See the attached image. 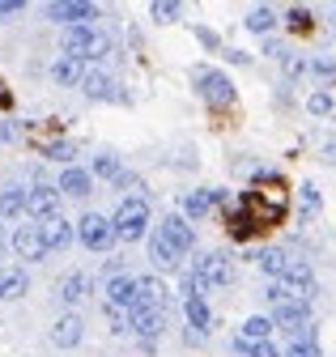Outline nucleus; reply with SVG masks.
<instances>
[{
    "instance_id": "f257e3e1",
    "label": "nucleus",
    "mask_w": 336,
    "mask_h": 357,
    "mask_svg": "<svg viewBox=\"0 0 336 357\" xmlns=\"http://www.w3.org/2000/svg\"><path fill=\"white\" fill-rule=\"evenodd\" d=\"M243 204H247L251 217L260 221V230H273V226H281V221H285L289 196H285V183H281L277 174L260 170V183L251 188V192H243Z\"/></svg>"
},
{
    "instance_id": "f03ea898",
    "label": "nucleus",
    "mask_w": 336,
    "mask_h": 357,
    "mask_svg": "<svg viewBox=\"0 0 336 357\" xmlns=\"http://www.w3.org/2000/svg\"><path fill=\"white\" fill-rule=\"evenodd\" d=\"M64 52L68 56H81V60H111L115 52H111V43H107V34L94 26V22H77V26H64Z\"/></svg>"
},
{
    "instance_id": "7ed1b4c3",
    "label": "nucleus",
    "mask_w": 336,
    "mask_h": 357,
    "mask_svg": "<svg viewBox=\"0 0 336 357\" xmlns=\"http://www.w3.org/2000/svg\"><path fill=\"white\" fill-rule=\"evenodd\" d=\"M111 226L119 243H141L149 234V200H119Z\"/></svg>"
},
{
    "instance_id": "20e7f679",
    "label": "nucleus",
    "mask_w": 336,
    "mask_h": 357,
    "mask_svg": "<svg viewBox=\"0 0 336 357\" xmlns=\"http://www.w3.org/2000/svg\"><path fill=\"white\" fill-rule=\"evenodd\" d=\"M192 85L200 89V98L208 107H234V85H230L226 73H217V68H192Z\"/></svg>"
},
{
    "instance_id": "39448f33",
    "label": "nucleus",
    "mask_w": 336,
    "mask_h": 357,
    "mask_svg": "<svg viewBox=\"0 0 336 357\" xmlns=\"http://www.w3.org/2000/svg\"><path fill=\"white\" fill-rule=\"evenodd\" d=\"M77 238H81L86 251H107L115 243V226H111L107 217H98V213H86V217L77 221Z\"/></svg>"
},
{
    "instance_id": "423d86ee",
    "label": "nucleus",
    "mask_w": 336,
    "mask_h": 357,
    "mask_svg": "<svg viewBox=\"0 0 336 357\" xmlns=\"http://www.w3.org/2000/svg\"><path fill=\"white\" fill-rule=\"evenodd\" d=\"M9 247H13V255H17V259H26V264H43V259H47V251H52V247H47V238H43V226H17Z\"/></svg>"
},
{
    "instance_id": "0eeeda50",
    "label": "nucleus",
    "mask_w": 336,
    "mask_h": 357,
    "mask_svg": "<svg viewBox=\"0 0 336 357\" xmlns=\"http://www.w3.org/2000/svg\"><path fill=\"white\" fill-rule=\"evenodd\" d=\"M196 273H200V281H204L208 289H226V285L234 281V264H230V255H222V251H208V255L196 259Z\"/></svg>"
},
{
    "instance_id": "6e6552de",
    "label": "nucleus",
    "mask_w": 336,
    "mask_h": 357,
    "mask_svg": "<svg viewBox=\"0 0 336 357\" xmlns=\"http://www.w3.org/2000/svg\"><path fill=\"white\" fill-rule=\"evenodd\" d=\"M281 281H285L289 298L315 302V294H319V285H315V273H311V264H307V259H293V264H289V273H285Z\"/></svg>"
},
{
    "instance_id": "1a4fd4ad",
    "label": "nucleus",
    "mask_w": 336,
    "mask_h": 357,
    "mask_svg": "<svg viewBox=\"0 0 336 357\" xmlns=\"http://www.w3.org/2000/svg\"><path fill=\"white\" fill-rule=\"evenodd\" d=\"M81 94L86 98H94V102H123V94H119V85L98 68V64H90V73H86V81H81Z\"/></svg>"
},
{
    "instance_id": "9d476101",
    "label": "nucleus",
    "mask_w": 336,
    "mask_h": 357,
    "mask_svg": "<svg viewBox=\"0 0 336 357\" xmlns=\"http://www.w3.org/2000/svg\"><path fill=\"white\" fill-rule=\"evenodd\" d=\"M26 213H34V217H56L60 213V188H52V183H34V188H26Z\"/></svg>"
},
{
    "instance_id": "9b49d317",
    "label": "nucleus",
    "mask_w": 336,
    "mask_h": 357,
    "mask_svg": "<svg viewBox=\"0 0 336 357\" xmlns=\"http://www.w3.org/2000/svg\"><path fill=\"white\" fill-rule=\"evenodd\" d=\"M226 230H230V238H238V243H247V238H256L260 234V221L247 213V204L238 200V204H230L226 208Z\"/></svg>"
},
{
    "instance_id": "f8f14e48",
    "label": "nucleus",
    "mask_w": 336,
    "mask_h": 357,
    "mask_svg": "<svg viewBox=\"0 0 336 357\" xmlns=\"http://www.w3.org/2000/svg\"><path fill=\"white\" fill-rule=\"evenodd\" d=\"M132 310H166V285L158 277H137V302ZM128 310V315H132Z\"/></svg>"
},
{
    "instance_id": "ddd939ff",
    "label": "nucleus",
    "mask_w": 336,
    "mask_h": 357,
    "mask_svg": "<svg viewBox=\"0 0 336 357\" xmlns=\"http://www.w3.org/2000/svg\"><path fill=\"white\" fill-rule=\"evenodd\" d=\"M52 22H64V26L94 22V0H52Z\"/></svg>"
},
{
    "instance_id": "4468645a",
    "label": "nucleus",
    "mask_w": 336,
    "mask_h": 357,
    "mask_svg": "<svg viewBox=\"0 0 336 357\" xmlns=\"http://www.w3.org/2000/svg\"><path fill=\"white\" fill-rule=\"evenodd\" d=\"M81 336H86V324H81V315H60L52 324V344L56 349H77Z\"/></svg>"
},
{
    "instance_id": "2eb2a0df",
    "label": "nucleus",
    "mask_w": 336,
    "mask_h": 357,
    "mask_svg": "<svg viewBox=\"0 0 336 357\" xmlns=\"http://www.w3.org/2000/svg\"><path fill=\"white\" fill-rule=\"evenodd\" d=\"M158 230H162L166 238L175 243V251H179V255H188V251L196 247V234H192V226H188V221H183L179 213H171V217H162V226H158Z\"/></svg>"
},
{
    "instance_id": "dca6fc26",
    "label": "nucleus",
    "mask_w": 336,
    "mask_h": 357,
    "mask_svg": "<svg viewBox=\"0 0 336 357\" xmlns=\"http://www.w3.org/2000/svg\"><path fill=\"white\" fill-rule=\"evenodd\" d=\"M132 332H137L145 344H153V340L166 332V310H132Z\"/></svg>"
},
{
    "instance_id": "f3484780",
    "label": "nucleus",
    "mask_w": 336,
    "mask_h": 357,
    "mask_svg": "<svg viewBox=\"0 0 336 357\" xmlns=\"http://www.w3.org/2000/svg\"><path fill=\"white\" fill-rule=\"evenodd\" d=\"M86 73H90V60H81V56H60L56 64H52V77L60 81V85H81L86 81Z\"/></svg>"
},
{
    "instance_id": "a211bd4d",
    "label": "nucleus",
    "mask_w": 336,
    "mask_h": 357,
    "mask_svg": "<svg viewBox=\"0 0 336 357\" xmlns=\"http://www.w3.org/2000/svg\"><path fill=\"white\" fill-rule=\"evenodd\" d=\"M132 302H137V277H111L107 281V306L132 310Z\"/></svg>"
},
{
    "instance_id": "6ab92c4d",
    "label": "nucleus",
    "mask_w": 336,
    "mask_h": 357,
    "mask_svg": "<svg viewBox=\"0 0 336 357\" xmlns=\"http://www.w3.org/2000/svg\"><path fill=\"white\" fill-rule=\"evenodd\" d=\"M256 264H260V273H264V277L281 281V277L289 273V264H293V255H289V251H281V247H264V251L256 255Z\"/></svg>"
},
{
    "instance_id": "aec40b11",
    "label": "nucleus",
    "mask_w": 336,
    "mask_h": 357,
    "mask_svg": "<svg viewBox=\"0 0 336 357\" xmlns=\"http://www.w3.org/2000/svg\"><path fill=\"white\" fill-rule=\"evenodd\" d=\"M56 298H60L64 306L86 302V298H90V277H86V273H68V277L56 285Z\"/></svg>"
},
{
    "instance_id": "412c9836",
    "label": "nucleus",
    "mask_w": 336,
    "mask_h": 357,
    "mask_svg": "<svg viewBox=\"0 0 336 357\" xmlns=\"http://www.w3.org/2000/svg\"><path fill=\"white\" fill-rule=\"evenodd\" d=\"M149 259H153V268H162V273H171V268H179V251H175V243L166 238L162 230L149 238Z\"/></svg>"
},
{
    "instance_id": "4be33fe9",
    "label": "nucleus",
    "mask_w": 336,
    "mask_h": 357,
    "mask_svg": "<svg viewBox=\"0 0 336 357\" xmlns=\"http://www.w3.org/2000/svg\"><path fill=\"white\" fill-rule=\"evenodd\" d=\"M60 192H64V196H77V200L90 196V192H94V174L81 170V166H68V170L60 174Z\"/></svg>"
},
{
    "instance_id": "5701e85b",
    "label": "nucleus",
    "mask_w": 336,
    "mask_h": 357,
    "mask_svg": "<svg viewBox=\"0 0 336 357\" xmlns=\"http://www.w3.org/2000/svg\"><path fill=\"white\" fill-rule=\"evenodd\" d=\"M30 289V277L22 268H0V302H17Z\"/></svg>"
},
{
    "instance_id": "b1692460",
    "label": "nucleus",
    "mask_w": 336,
    "mask_h": 357,
    "mask_svg": "<svg viewBox=\"0 0 336 357\" xmlns=\"http://www.w3.org/2000/svg\"><path fill=\"white\" fill-rule=\"evenodd\" d=\"M72 234H77V230L68 226V217H60V213L43 221V238H47V247H52V251H64V247L72 243Z\"/></svg>"
},
{
    "instance_id": "393cba45",
    "label": "nucleus",
    "mask_w": 336,
    "mask_h": 357,
    "mask_svg": "<svg viewBox=\"0 0 336 357\" xmlns=\"http://www.w3.org/2000/svg\"><path fill=\"white\" fill-rule=\"evenodd\" d=\"M183 315H188V328H200V332L213 328V310H208L204 298H183Z\"/></svg>"
},
{
    "instance_id": "a878e982",
    "label": "nucleus",
    "mask_w": 336,
    "mask_h": 357,
    "mask_svg": "<svg viewBox=\"0 0 336 357\" xmlns=\"http://www.w3.org/2000/svg\"><path fill=\"white\" fill-rule=\"evenodd\" d=\"M273 319L268 315H251V319H243V328H238V340H247V344H256V340H268L273 336Z\"/></svg>"
},
{
    "instance_id": "bb28decb",
    "label": "nucleus",
    "mask_w": 336,
    "mask_h": 357,
    "mask_svg": "<svg viewBox=\"0 0 336 357\" xmlns=\"http://www.w3.org/2000/svg\"><path fill=\"white\" fill-rule=\"evenodd\" d=\"M213 204H217V200H213V188H200V192H188V196H183V213H188V217H204Z\"/></svg>"
},
{
    "instance_id": "cd10ccee",
    "label": "nucleus",
    "mask_w": 336,
    "mask_h": 357,
    "mask_svg": "<svg viewBox=\"0 0 336 357\" xmlns=\"http://www.w3.org/2000/svg\"><path fill=\"white\" fill-rule=\"evenodd\" d=\"M26 213V188H5L0 192V217H22Z\"/></svg>"
},
{
    "instance_id": "c85d7f7f",
    "label": "nucleus",
    "mask_w": 336,
    "mask_h": 357,
    "mask_svg": "<svg viewBox=\"0 0 336 357\" xmlns=\"http://www.w3.org/2000/svg\"><path fill=\"white\" fill-rule=\"evenodd\" d=\"M115 192H119V200H145V183H141L132 170H123L115 178Z\"/></svg>"
},
{
    "instance_id": "c756f323",
    "label": "nucleus",
    "mask_w": 336,
    "mask_h": 357,
    "mask_svg": "<svg viewBox=\"0 0 336 357\" xmlns=\"http://www.w3.org/2000/svg\"><path fill=\"white\" fill-rule=\"evenodd\" d=\"M285 26H289L293 34H311V30H315V13L303 9V5H293V9L285 13Z\"/></svg>"
},
{
    "instance_id": "7c9ffc66",
    "label": "nucleus",
    "mask_w": 336,
    "mask_h": 357,
    "mask_svg": "<svg viewBox=\"0 0 336 357\" xmlns=\"http://www.w3.org/2000/svg\"><path fill=\"white\" fill-rule=\"evenodd\" d=\"M149 13H153V22H158V26H171V22H179L183 5H179V0H153Z\"/></svg>"
},
{
    "instance_id": "2f4dec72",
    "label": "nucleus",
    "mask_w": 336,
    "mask_h": 357,
    "mask_svg": "<svg viewBox=\"0 0 336 357\" xmlns=\"http://www.w3.org/2000/svg\"><path fill=\"white\" fill-rule=\"evenodd\" d=\"M273 26H277V13H273V9H264V5L247 13V30H251V34H268Z\"/></svg>"
},
{
    "instance_id": "473e14b6",
    "label": "nucleus",
    "mask_w": 336,
    "mask_h": 357,
    "mask_svg": "<svg viewBox=\"0 0 336 357\" xmlns=\"http://www.w3.org/2000/svg\"><path fill=\"white\" fill-rule=\"evenodd\" d=\"M234 349L243 353V357H285L273 340H256V344H247V340H234Z\"/></svg>"
},
{
    "instance_id": "72a5a7b5",
    "label": "nucleus",
    "mask_w": 336,
    "mask_h": 357,
    "mask_svg": "<svg viewBox=\"0 0 336 357\" xmlns=\"http://www.w3.org/2000/svg\"><path fill=\"white\" fill-rule=\"evenodd\" d=\"M94 174H102V178H111V183H115V178L123 174V166H119L115 153H98V158H94Z\"/></svg>"
},
{
    "instance_id": "f704fd0d",
    "label": "nucleus",
    "mask_w": 336,
    "mask_h": 357,
    "mask_svg": "<svg viewBox=\"0 0 336 357\" xmlns=\"http://www.w3.org/2000/svg\"><path fill=\"white\" fill-rule=\"evenodd\" d=\"M298 196H303V221H311V217L319 213V204H323V200H319V192H315V183H303V188H298Z\"/></svg>"
},
{
    "instance_id": "c9c22d12",
    "label": "nucleus",
    "mask_w": 336,
    "mask_h": 357,
    "mask_svg": "<svg viewBox=\"0 0 336 357\" xmlns=\"http://www.w3.org/2000/svg\"><path fill=\"white\" fill-rule=\"evenodd\" d=\"M307 111L311 115H328L332 111V94H328V89H315V94L307 98Z\"/></svg>"
},
{
    "instance_id": "e433bc0d",
    "label": "nucleus",
    "mask_w": 336,
    "mask_h": 357,
    "mask_svg": "<svg viewBox=\"0 0 336 357\" xmlns=\"http://www.w3.org/2000/svg\"><path fill=\"white\" fill-rule=\"evenodd\" d=\"M285 357H319V344L315 340H289Z\"/></svg>"
},
{
    "instance_id": "4c0bfd02",
    "label": "nucleus",
    "mask_w": 336,
    "mask_h": 357,
    "mask_svg": "<svg viewBox=\"0 0 336 357\" xmlns=\"http://www.w3.org/2000/svg\"><path fill=\"white\" fill-rule=\"evenodd\" d=\"M43 153H47V158H52V162H68V158H72V153H77V145H68V141H52V145H47V149H43Z\"/></svg>"
},
{
    "instance_id": "58836bf2",
    "label": "nucleus",
    "mask_w": 336,
    "mask_h": 357,
    "mask_svg": "<svg viewBox=\"0 0 336 357\" xmlns=\"http://www.w3.org/2000/svg\"><path fill=\"white\" fill-rule=\"evenodd\" d=\"M311 73H315V77H323V81H336V60L315 56V60H311Z\"/></svg>"
},
{
    "instance_id": "ea45409f",
    "label": "nucleus",
    "mask_w": 336,
    "mask_h": 357,
    "mask_svg": "<svg viewBox=\"0 0 336 357\" xmlns=\"http://www.w3.org/2000/svg\"><path fill=\"white\" fill-rule=\"evenodd\" d=\"M281 64H285V77H303V73L311 68V64H307V60H298V56H285Z\"/></svg>"
},
{
    "instance_id": "a19ab883",
    "label": "nucleus",
    "mask_w": 336,
    "mask_h": 357,
    "mask_svg": "<svg viewBox=\"0 0 336 357\" xmlns=\"http://www.w3.org/2000/svg\"><path fill=\"white\" fill-rule=\"evenodd\" d=\"M22 5H26V0H0V17H13V13H22Z\"/></svg>"
},
{
    "instance_id": "79ce46f5",
    "label": "nucleus",
    "mask_w": 336,
    "mask_h": 357,
    "mask_svg": "<svg viewBox=\"0 0 336 357\" xmlns=\"http://www.w3.org/2000/svg\"><path fill=\"white\" fill-rule=\"evenodd\" d=\"M264 52H268V56H273V60H285V56H289V52H285V47H281V43H277V38H268V47H264Z\"/></svg>"
},
{
    "instance_id": "37998d69",
    "label": "nucleus",
    "mask_w": 336,
    "mask_h": 357,
    "mask_svg": "<svg viewBox=\"0 0 336 357\" xmlns=\"http://www.w3.org/2000/svg\"><path fill=\"white\" fill-rule=\"evenodd\" d=\"M13 137H17V128L13 123H0V141H13Z\"/></svg>"
},
{
    "instance_id": "c03bdc74",
    "label": "nucleus",
    "mask_w": 336,
    "mask_h": 357,
    "mask_svg": "<svg viewBox=\"0 0 336 357\" xmlns=\"http://www.w3.org/2000/svg\"><path fill=\"white\" fill-rule=\"evenodd\" d=\"M323 158H328V162H336V141H328V145H323Z\"/></svg>"
},
{
    "instance_id": "a18cd8bd",
    "label": "nucleus",
    "mask_w": 336,
    "mask_h": 357,
    "mask_svg": "<svg viewBox=\"0 0 336 357\" xmlns=\"http://www.w3.org/2000/svg\"><path fill=\"white\" fill-rule=\"evenodd\" d=\"M0 255H5V234H0Z\"/></svg>"
},
{
    "instance_id": "49530a36",
    "label": "nucleus",
    "mask_w": 336,
    "mask_h": 357,
    "mask_svg": "<svg viewBox=\"0 0 336 357\" xmlns=\"http://www.w3.org/2000/svg\"><path fill=\"white\" fill-rule=\"evenodd\" d=\"M332 22H336V13H332Z\"/></svg>"
}]
</instances>
